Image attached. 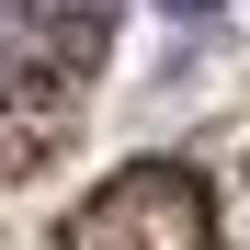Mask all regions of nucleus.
<instances>
[{
    "mask_svg": "<svg viewBox=\"0 0 250 250\" xmlns=\"http://www.w3.org/2000/svg\"><path fill=\"white\" fill-rule=\"evenodd\" d=\"M171 12H216V0H171Z\"/></svg>",
    "mask_w": 250,
    "mask_h": 250,
    "instance_id": "nucleus-2",
    "label": "nucleus"
},
{
    "mask_svg": "<svg viewBox=\"0 0 250 250\" xmlns=\"http://www.w3.org/2000/svg\"><path fill=\"white\" fill-rule=\"evenodd\" d=\"M46 250H250V159L228 182L193 159H125Z\"/></svg>",
    "mask_w": 250,
    "mask_h": 250,
    "instance_id": "nucleus-1",
    "label": "nucleus"
}]
</instances>
